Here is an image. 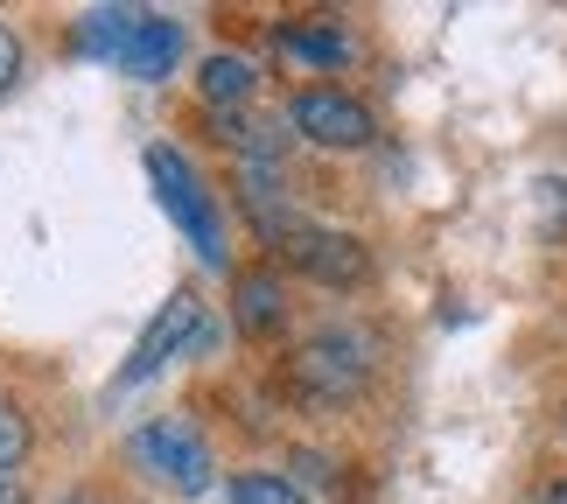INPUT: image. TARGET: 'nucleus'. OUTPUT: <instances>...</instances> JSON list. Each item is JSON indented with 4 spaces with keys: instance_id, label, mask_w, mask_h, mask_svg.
<instances>
[{
    "instance_id": "obj_1",
    "label": "nucleus",
    "mask_w": 567,
    "mask_h": 504,
    "mask_svg": "<svg viewBox=\"0 0 567 504\" xmlns=\"http://www.w3.org/2000/svg\"><path fill=\"white\" fill-rule=\"evenodd\" d=\"M372 364H379V350L364 330H316L309 343L295 350V392L301 400H351V392H364V379H372Z\"/></svg>"
},
{
    "instance_id": "obj_2",
    "label": "nucleus",
    "mask_w": 567,
    "mask_h": 504,
    "mask_svg": "<svg viewBox=\"0 0 567 504\" xmlns=\"http://www.w3.org/2000/svg\"><path fill=\"white\" fill-rule=\"evenodd\" d=\"M126 455H134L162 491H176V497H204L210 491V449H204V434H196L183 413H162V421L134 428Z\"/></svg>"
},
{
    "instance_id": "obj_3",
    "label": "nucleus",
    "mask_w": 567,
    "mask_h": 504,
    "mask_svg": "<svg viewBox=\"0 0 567 504\" xmlns=\"http://www.w3.org/2000/svg\"><path fill=\"white\" fill-rule=\"evenodd\" d=\"M147 183H155L162 210L189 232V246L204 253V267H225V225H217V204H210V189L196 183V168L176 155V147H147Z\"/></svg>"
},
{
    "instance_id": "obj_4",
    "label": "nucleus",
    "mask_w": 567,
    "mask_h": 504,
    "mask_svg": "<svg viewBox=\"0 0 567 504\" xmlns=\"http://www.w3.org/2000/svg\"><path fill=\"white\" fill-rule=\"evenodd\" d=\"M274 253L288 259L295 274L322 280V288H358V280L372 274V253H364L351 232H322V225H301V217L274 238Z\"/></svg>"
},
{
    "instance_id": "obj_5",
    "label": "nucleus",
    "mask_w": 567,
    "mask_h": 504,
    "mask_svg": "<svg viewBox=\"0 0 567 504\" xmlns=\"http://www.w3.org/2000/svg\"><path fill=\"white\" fill-rule=\"evenodd\" d=\"M288 126L301 141H316V147H364L379 134L372 126V105H358L351 92H330V84H309V92H295L288 99Z\"/></svg>"
},
{
    "instance_id": "obj_6",
    "label": "nucleus",
    "mask_w": 567,
    "mask_h": 504,
    "mask_svg": "<svg viewBox=\"0 0 567 504\" xmlns=\"http://www.w3.org/2000/svg\"><path fill=\"white\" fill-rule=\"evenodd\" d=\"M196 322H204V301H196V295H168V301H162V316H155V330H147V337L134 343V358L120 364V392H126V385H141V379H155V371L176 358V350H189Z\"/></svg>"
},
{
    "instance_id": "obj_7",
    "label": "nucleus",
    "mask_w": 567,
    "mask_h": 504,
    "mask_svg": "<svg viewBox=\"0 0 567 504\" xmlns=\"http://www.w3.org/2000/svg\"><path fill=\"white\" fill-rule=\"evenodd\" d=\"M183 63V21H168V14H141V29L126 35V50H120V71L126 78H141V84H155L168 78Z\"/></svg>"
},
{
    "instance_id": "obj_8",
    "label": "nucleus",
    "mask_w": 567,
    "mask_h": 504,
    "mask_svg": "<svg viewBox=\"0 0 567 504\" xmlns=\"http://www.w3.org/2000/svg\"><path fill=\"white\" fill-rule=\"evenodd\" d=\"M274 50L288 63H301V71H337V63H351V35L337 21H280Z\"/></svg>"
},
{
    "instance_id": "obj_9",
    "label": "nucleus",
    "mask_w": 567,
    "mask_h": 504,
    "mask_svg": "<svg viewBox=\"0 0 567 504\" xmlns=\"http://www.w3.org/2000/svg\"><path fill=\"white\" fill-rule=\"evenodd\" d=\"M231 295H238V330H246V337H267V330L288 322V295H280L274 274H238Z\"/></svg>"
},
{
    "instance_id": "obj_10",
    "label": "nucleus",
    "mask_w": 567,
    "mask_h": 504,
    "mask_svg": "<svg viewBox=\"0 0 567 504\" xmlns=\"http://www.w3.org/2000/svg\"><path fill=\"white\" fill-rule=\"evenodd\" d=\"M204 105H217V113H231V105H246L252 92H259V71L246 56H231V50H217V56H204Z\"/></svg>"
},
{
    "instance_id": "obj_11",
    "label": "nucleus",
    "mask_w": 567,
    "mask_h": 504,
    "mask_svg": "<svg viewBox=\"0 0 567 504\" xmlns=\"http://www.w3.org/2000/svg\"><path fill=\"white\" fill-rule=\"evenodd\" d=\"M134 29H141V8H92V14H84V29H78V50L120 63V50H126V35H134Z\"/></svg>"
},
{
    "instance_id": "obj_12",
    "label": "nucleus",
    "mask_w": 567,
    "mask_h": 504,
    "mask_svg": "<svg viewBox=\"0 0 567 504\" xmlns=\"http://www.w3.org/2000/svg\"><path fill=\"white\" fill-rule=\"evenodd\" d=\"M231 504H309L288 476H267V470H252V476H238L231 484Z\"/></svg>"
},
{
    "instance_id": "obj_13",
    "label": "nucleus",
    "mask_w": 567,
    "mask_h": 504,
    "mask_svg": "<svg viewBox=\"0 0 567 504\" xmlns=\"http://www.w3.org/2000/svg\"><path fill=\"white\" fill-rule=\"evenodd\" d=\"M29 455V421H21L14 400H0V470H14Z\"/></svg>"
},
{
    "instance_id": "obj_14",
    "label": "nucleus",
    "mask_w": 567,
    "mask_h": 504,
    "mask_svg": "<svg viewBox=\"0 0 567 504\" xmlns=\"http://www.w3.org/2000/svg\"><path fill=\"white\" fill-rule=\"evenodd\" d=\"M539 232H547V238H567V175L539 183Z\"/></svg>"
},
{
    "instance_id": "obj_15",
    "label": "nucleus",
    "mask_w": 567,
    "mask_h": 504,
    "mask_svg": "<svg viewBox=\"0 0 567 504\" xmlns=\"http://www.w3.org/2000/svg\"><path fill=\"white\" fill-rule=\"evenodd\" d=\"M14 84H21V42H14L8 21H0V99H8Z\"/></svg>"
},
{
    "instance_id": "obj_16",
    "label": "nucleus",
    "mask_w": 567,
    "mask_h": 504,
    "mask_svg": "<svg viewBox=\"0 0 567 504\" xmlns=\"http://www.w3.org/2000/svg\"><path fill=\"white\" fill-rule=\"evenodd\" d=\"M21 497H29V491H21V476H14V470H0V504H21Z\"/></svg>"
},
{
    "instance_id": "obj_17",
    "label": "nucleus",
    "mask_w": 567,
    "mask_h": 504,
    "mask_svg": "<svg viewBox=\"0 0 567 504\" xmlns=\"http://www.w3.org/2000/svg\"><path fill=\"white\" fill-rule=\"evenodd\" d=\"M539 504H567V476H554V484L539 491Z\"/></svg>"
},
{
    "instance_id": "obj_18",
    "label": "nucleus",
    "mask_w": 567,
    "mask_h": 504,
    "mask_svg": "<svg viewBox=\"0 0 567 504\" xmlns=\"http://www.w3.org/2000/svg\"><path fill=\"white\" fill-rule=\"evenodd\" d=\"M71 504H92V497H71Z\"/></svg>"
}]
</instances>
